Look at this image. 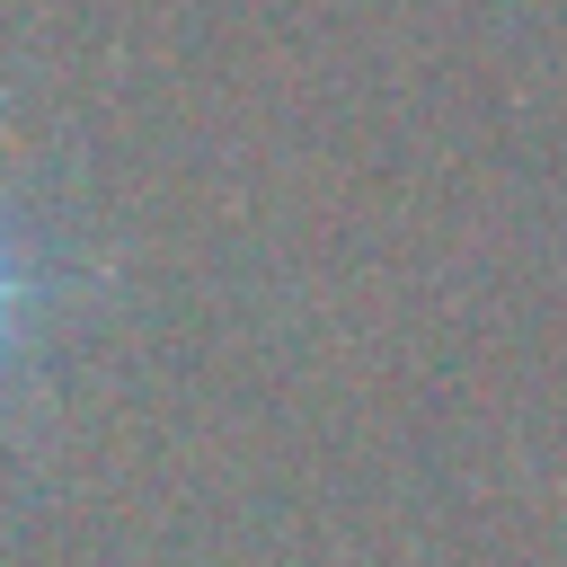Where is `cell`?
<instances>
[{"label":"cell","instance_id":"cell-1","mask_svg":"<svg viewBox=\"0 0 567 567\" xmlns=\"http://www.w3.org/2000/svg\"><path fill=\"white\" fill-rule=\"evenodd\" d=\"M89 292H97V275L0 186V399L35 372L44 337H53Z\"/></svg>","mask_w":567,"mask_h":567}]
</instances>
